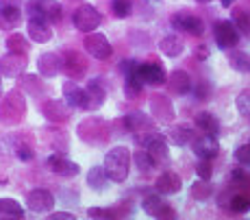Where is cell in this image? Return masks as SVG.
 <instances>
[{"instance_id":"29","label":"cell","mask_w":250,"mask_h":220,"mask_svg":"<svg viewBox=\"0 0 250 220\" xmlns=\"http://www.w3.org/2000/svg\"><path fill=\"white\" fill-rule=\"evenodd\" d=\"M196 129H200V131L207 133V135H218L220 133V122H218V118H215L213 113L200 111L198 116H196Z\"/></svg>"},{"instance_id":"32","label":"cell","mask_w":250,"mask_h":220,"mask_svg":"<svg viewBox=\"0 0 250 220\" xmlns=\"http://www.w3.org/2000/svg\"><path fill=\"white\" fill-rule=\"evenodd\" d=\"M133 161H135V168L142 172V175H148V172H152V168H157L155 159L150 157V153L144 148V151H137L135 155H133Z\"/></svg>"},{"instance_id":"50","label":"cell","mask_w":250,"mask_h":220,"mask_svg":"<svg viewBox=\"0 0 250 220\" xmlns=\"http://www.w3.org/2000/svg\"><path fill=\"white\" fill-rule=\"evenodd\" d=\"M233 2H235V0H222V7H230Z\"/></svg>"},{"instance_id":"43","label":"cell","mask_w":250,"mask_h":220,"mask_svg":"<svg viewBox=\"0 0 250 220\" xmlns=\"http://www.w3.org/2000/svg\"><path fill=\"white\" fill-rule=\"evenodd\" d=\"M235 159H237L242 166L250 168V142H248V144L237 146V151H235Z\"/></svg>"},{"instance_id":"18","label":"cell","mask_w":250,"mask_h":220,"mask_svg":"<svg viewBox=\"0 0 250 220\" xmlns=\"http://www.w3.org/2000/svg\"><path fill=\"white\" fill-rule=\"evenodd\" d=\"M122 124L128 129V131H135V133H148V131L155 129V120H152V116H148V113H144V111L126 113Z\"/></svg>"},{"instance_id":"10","label":"cell","mask_w":250,"mask_h":220,"mask_svg":"<svg viewBox=\"0 0 250 220\" xmlns=\"http://www.w3.org/2000/svg\"><path fill=\"white\" fill-rule=\"evenodd\" d=\"M85 50H87L94 59H100V61L109 59V57L113 55L111 42H109L103 33H89V35L85 37Z\"/></svg>"},{"instance_id":"11","label":"cell","mask_w":250,"mask_h":220,"mask_svg":"<svg viewBox=\"0 0 250 220\" xmlns=\"http://www.w3.org/2000/svg\"><path fill=\"white\" fill-rule=\"evenodd\" d=\"M26 207L35 214H48L55 207V196L44 188H35L26 196Z\"/></svg>"},{"instance_id":"46","label":"cell","mask_w":250,"mask_h":220,"mask_svg":"<svg viewBox=\"0 0 250 220\" xmlns=\"http://www.w3.org/2000/svg\"><path fill=\"white\" fill-rule=\"evenodd\" d=\"M16 155H18V159H22V161H31L35 153H33V148L28 144H20L18 146V151H16Z\"/></svg>"},{"instance_id":"21","label":"cell","mask_w":250,"mask_h":220,"mask_svg":"<svg viewBox=\"0 0 250 220\" xmlns=\"http://www.w3.org/2000/svg\"><path fill=\"white\" fill-rule=\"evenodd\" d=\"M167 89H170L174 96H185L191 89V76L185 70H174L167 79Z\"/></svg>"},{"instance_id":"44","label":"cell","mask_w":250,"mask_h":220,"mask_svg":"<svg viewBox=\"0 0 250 220\" xmlns=\"http://www.w3.org/2000/svg\"><path fill=\"white\" fill-rule=\"evenodd\" d=\"M87 214H89V218H94V220H111V216H113V209H104V207H89V209H87Z\"/></svg>"},{"instance_id":"56","label":"cell","mask_w":250,"mask_h":220,"mask_svg":"<svg viewBox=\"0 0 250 220\" xmlns=\"http://www.w3.org/2000/svg\"><path fill=\"white\" fill-rule=\"evenodd\" d=\"M246 220H248V218H246Z\"/></svg>"},{"instance_id":"38","label":"cell","mask_w":250,"mask_h":220,"mask_svg":"<svg viewBox=\"0 0 250 220\" xmlns=\"http://www.w3.org/2000/svg\"><path fill=\"white\" fill-rule=\"evenodd\" d=\"M142 81L137 79L135 74H131V76H126V79H124V94H126V98H137L139 94H142Z\"/></svg>"},{"instance_id":"12","label":"cell","mask_w":250,"mask_h":220,"mask_svg":"<svg viewBox=\"0 0 250 220\" xmlns=\"http://www.w3.org/2000/svg\"><path fill=\"white\" fill-rule=\"evenodd\" d=\"M172 24H174V28H179V31L189 33V35H196V37H200L205 33V22L200 20L198 16L187 13V11L174 13V16H172Z\"/></svg>"},{"instance_id":"34","label":"cell","mask_w":250,"mask_h":220,"mask_svg":"<svg viewBox=\"0 0 250 220\" xmlns=\"http://www.w3.org/2000/svg\"><path fill=\"white\" fill-rule=\"evenodd\" d=\"M20 85H22V89H28L33 96H40V94H44V83L40 81V76H33V74L20 76Z\"/></svg>"},{"instance_id":"35","label":"cell","mask_w":250,"mask_h":220,"mask_svg":"<svg viewBox=\"0 0 250 220\" xmlns=\"http://www.w3.org/2000/svg\"><path fill=\"white\" fill-rule=\"evenodd\" d=\"M229 64H230V68L237 70V72H250V57L242 50L233 52V55L229 57Z\"/></svg>"},{"instance_id":"45","label":"cell","mask_w":250,"mask_h":220,"mask_svg":"<svg viewBox=\"0 0 250 220\" xmlns=\"http://www.w3.org/2000/svg\"><path fill=\"white\" fill-rule=\"evenodd\" d=\"M137 68H139V64H137L135 59H126V61H122V64H120V72H122L124 76L135 74Z\"/></svg>"},{"instance_id":"33","label":"cell","mask_w":250,"mask_h":220,"mask_svg":"<svg viewBox=\"0 0 250 220\" xmlns=\"http://www.w3.org/2000/svg\"><path fill=\"white\" fill-rule=\"evenodd\" d=\"M7 50L13 52V55H26V52H28L26 37L20 35V33H13V35H9L7 37Z\"/></svg>"},{"instance_id":"20","label":"cell","mask_w":250,"mask_h":220,"mask_svg":"<svg viewBox=\"0 0 250 220\" xmlns=\"http://www.w3.org/2000/svg\"><path fill=\"white\" fill-rule=\"evenodd\" d=\"M181 188H183L181 176L176 175V172H172V170H166L163 175H159V179L155 181V190L161 196L176 194V192H181Z\"/></svg>"},{"instance_id":"53","label":"cell","mask_w":250,"mask_h":220,"mask_svg":"<svg viewBox=\"0 0 250 220\" xmlns=\"http://www.w3.org/2000/svg\"><path fill=\"white\" fill-rule=\"evenodd\" d=\"M72 2H81V4H83V0H72Z\"/></svg>"},{"instance_id":"49","label":"cell","mask_w":250,"mask_h":220,"mask_svg":"<svg viewBox=\"0 0 250 220\" xmlns=\"http://www.w3.org/2000/svg\"><path fill=\"white\" fill-rule=\"evenodd\" d=\"M196 96H198L200 100L209 98V88H207V85H198V89H196Z\"/></svg>"},{"instance_id":"27","label":"cell","mask_w":250,"mask_h":220,"mask_svg":"<svg viewBox=\"0 0 250 220\" xmlns=\"http://www.w3.org/2000/svg\"><path fill=\"white\" fill-rule=\"evenodd\" d=\"M111 183V179L107 176V170H104V166H94L89 172H87V185L91 190H96V192H103V190H107V185Z\"/></svg>"},{"instance_id":"40","label":"cell","mask_w":250,"mask_h":220,"mask_svg":"<svg viewBox=\"0 0 250 220\" xmlns=\"http://www.w3.org/2000/svg\"><path fill=\"white\" fill-rule=\"evenodd\" d=\"M211 190H213V188H211L209 181L200 179V181H196V183L191 185V196H194L196 200H207L211 196Z\"/></svg>"},{"instance_id":"8","label":"cell","mask_w":250,"mask_h":220,"mask_svg":"<svg viewBox=\"0 0 250 220\" xmlns=\"http://www.w3.org/2000/svg\"><path fill=\"white\" fill-rule=\"evenodd\" d=\"M142 209L148 214V216H155L159 220H172L174 218V209L161 198V194H148L146 198L142 200Z\"/></svg>"},{"instance_id":"54","label":"cell","mask_w":250,"mask_h":220,"mask_svg":"<svg viewBox=\"0 0 250 220\" xmlns=\"http://www.w3.org/2000/svg\"><path fill=\"white\" fill-rule=\"evenodd\" d=\"M157 2H159V0H157Z\"/></svg>"},{"instance_id":"42","label":"cell","mask_w":250,"mask_h":220,"mask_svg":"<svg viewBox=\"0 0 250 220\" xmlns=\"http://www.w3.org/2000/svg\"><path fill=\"white\" fill-rule=\"evenodd\" d=\"M196 175H198V179H203V181H211V175H213V166H211V161L200 159L198 164H196Z\"/></svg>"},{"instance_id":"28","label":"cell","mask_w":250,"mask_h":220,"mask_svg":"<svg viewBox=\"0 0 250 220\" xmlns=\"http://www.w3.org/2000/svg\"><path fill=\"white\" fill-rule=\"evenodd\" d=\"M85 89H87V94L91 98V109L100 107V105L104 103V98H107V85H104V81H100V79H89Z\"/></svg>"},{"instance_id":"9","label":"cell","mask_w":250,"mask_h":220,"mask_svg":"<svg viewBox=\"0 0 250 220\" xmlns=\"http://www.w3.org/2000/svg\"><path fill=\"white\" fill-rule=\"evenodd\" d=\"M63 100L74 109H91V98L87 89H83L74 81H65L63 83Z\"/></svg>"},{"instance_id":"30","label":"cell","mask_w":250,"mask_h":220,"mask_svg":"<svg viewBox=\"0 0 250 220\" xmlns=\"http://www.w3.org/2000/svg\"><path fill=\"white\" fill-rule=\"evenodd\" d=\"M159 50H161L166 57H179L181 52L185 50V44L181 42V37H176V35H166V37H161V42H159Z\"/></svg>"},{"instance_id":"15","label":"cell","mask_w":250,"mask_h":220,"mask_svg":"<svg viewBox=\"0 0 250 220\" xmlns=\"http://www.w3.org/2000/svg\"><path fill=\"white\" fill-rule=\"evenodd\" d=\"M135 76L144 85H155V88L167 83V74L159 64H139V68L135 70Z\"/></svg>"},{"instance_id":"23","label":"cell","mask_w":250,"mask_h":220,"mask_svg":"<svg viewBox=\"0 0 250 220\" xmlns=\"http://www.w3.org/2000/svg\"><path fill=\"white\" fill-rule=\"evenodd\" d=\"M166 137L172 142V144L176 146H187L189 142H194V129L189 127V124H172L170 129H167Z\"/></svg>"},{"instance_id":"37","label":"cell","mask_w":250,"mask_h":220,"mask_svg":"<svg viewBox=\"0 0 250 220\" xmlns=\"http://www.w3.org/2000/svg\"><path fill=\"white\" fill-rule=\"evenodd\" d=\"M229 207L233 209L235 214H246V212H250V198L246 194H233L229 198Z\"/></svg>"},{"instance_id":"31","label":"cell","mask_w":250,"mask_h":220,"mask_svg":"<svg viewBox=\"0 0 250 220\" xmlns=\"http://www.w3.org/2000/svg\"><path fill=\"white\" fill-rule=\"evenodd\" d=\"M0 216L2 218H16L22 220L24 218V209L18 200L13 198H0Z\"/></svg>"},{"instance_id":"19","label":"cell","mask_w":250,"mask_h":220,"mask_svg":"<svg viewBox=\"0 0 250 220\" xmlns=\"http://www.w3.org/2000/svg\"><path fill=\"white\" fill-rule=\"evenodd\" d=\"M46 164H48V168H50L52 172H57L59 176H65V179L76 176L81 172V168H79V164H76V161L68 159L65 155H59V153H57V155H52Z\"/></svg>"},{"instance_id":"26","label":"cell","mask_w":250,"mask_h":220,"mask_svg":"<svg viewBox=\"0 0 250 220\" xmlns=\"http://www.w3.org/2000/svg\"><path fill=\"white\" fill-rule=\"evenodd\" d=\"M22 22V11L13 4H4L0 7V28L2 31H11Z\"/></svg>"},{"instance_id":"36","label":"cell","mask_w":250,"mask_h":220,"mask_svg":"<svg viewBox=\"0 0 250 220\" xmlns=\"http://www.w3.org/2000/svg\"><path fill=\"white\" fill-rule=\"evenodd\" d=\"M233 22H235V26H237V31L242 33V35L250 37V13L248 11L237 9V11L233 13Z\"/></svg>"},{"instance_id":"13","label":"cell","mask_w":250,"mask_h":220,"mask_svg":"<svg viewBox=\"0 0 250 220\" xmlns=\"http://www.w3.org/2000/svg\"><path fill=\"white\" fill-rule=\"evenodd\" d=\"M150 111L157 122L167 124L174 120V105H172L167 94H155V96L150 98Z\"/></svg>"},{"instance_id":"17","label":"cell","mask_w":250,"mask_h":220,"mask_svg":"<svg viewBox=\"0 0 250 220\" xmlns=\"http://www.w3.org/2000/svg\"><path fill=\"white\" fill-rule=\"evenodd\" d=\"M191 148H194L196 157L198 159H213V157H218L220 153V144H218V137L215 135H207L203 133L200 137H196L194 142H191Z\"/></svg>"},{"instance_id":"48","label":"cell","mask_w":250,"mask_h":220,"mask_svg":"<svg viewBox=\"0 0 250 220\" xmlns=\"http://www.w3.org/2000/svg\"><path fill=\"white\" fill-rule=\"evenodd\" d=\"M248 176L244 170H233V183H246Z\"/></svg>"},{"instance_id":"4","label":"cell","mask_w":250,"mask_h":220,"mask_svg":"<svg viewBox=\"0 0 250 220\" xmlns=\"http://www.w3.org/2000/svg\"><path fill=\"white\" fill-rule=\"evenodd\" d=\"M79 137L87 144H103L109 140V124L103 118H85L76 129Z\"/></svg>"},{"instance_id":"25","label":"cell","mask_w":250,"mask_h":220,"mask_svg":"<svg viewBox=\"0 0 250 220\" xmlns=\"http://www.w3.org/2000/svg\"><path fill=\"white\" fill-rule=\"evenodd\" d=\"M28 37H31L35 44H48L52 40V28L44 20H28Z\"/></svg>"},{"instance_id":"52","label":"cell","mask_w":250,"mask_h":220,"mask_svg":"<svg viewBox=\"0 0 250 220\" xmlns=\"http://www.w3.org/2000/svg\"><path fill=\"white\" fill-rule=\"evenodd\" d=\"M196 2H211V0H196Z\"/></svg>"},{"instance_id":"24","label":"cell","mask_w":250,"mask_h":220,"mask_svg":"<svg viewBox=\"0 0 250 220\" xmlns=\"http://www.w3.org/2000/svg\"><path fill=\"white\" fill-rule=\"evenodd\" d=\"M37 70H40L42 76L52 79V76H57L61 72V57L55 55V52H44L37 59Z\"/></svg>"},{"instance_id":"51","label":"cell","mask_w":250,"mask_h":220,"mask_svg":"<svg viewBox=\"0 0 250 220\" xmlns=\"http://www.w3.org/2000/svg\"><path fill=\"white\" fill-rule=\"evenodd\" d=\"M4 98V92H2V76H0V100Z\"/></svg>"},{"instance_id":"14","label":"cell","mask_w":250,"mask_h":220,"mask_svg":"<svg viewBox=\"0 0 250 220\" xmlns=\"http://www.w3.org/2000/svg\"><path fill=\"white\" fill-rule=\"evenodd\" d=\"M61 70L72 79H79L87 72V61L79 50H65L61 57Z\"/></svg>"},{"instance_id":"47","label":"cell","mask_w":250,"mask_h":220,"mask_svg":"<svg viewBox=\"0 0 250 220\" xmlns=\"http://www.w3.org/2000/svg\"><path fill=\"white\" fill-rule=\"evenodd\" d=\"M46 220H76V216L72 212H50Z\"/></svg>"},{"instance_id":"6","label":"cell","mask_w":250,"mask_h":220,"mask_svg":"<svg viewBox=\"0 0 250 220\" xmlns=\"http://www.w3.org/2000/svg\"><path fill=\"white\" fill-rule=\"evenodd\" d=\"M28 20H44V22H57L61 20V13H63V7H61L57 0H37V2L28 4Z\"/></svg>"},{"instance_id":"3","label":"cell","mask_w":250,"mask_h":220,"mask_svg":"<svg viewBox=\"0 0 250 220\" xmlns=\"http://www.w3.org/2000/svg\"><path fill=\"white\" fill-rule=\"evenodd\" d=\"M135 142L150 153V157L155 159L157 166H167L170 164V148H167V137L166 135H161V133H157V131L137 133Z\"/></svg>"},{"instance_id":"1","label":"cell","mask_w":250,"mask_h":220,"mask_svg":"<svg viewBox=\"0 0 250 220\" xmlns=\"http://www.w3.org/2000/svg\"><path fill=\"white\" fill-rule=\"evenodd\" d=\"M133 164V155L126 146H113L111 151L104 155V170H107V176L111 179V183H124L128 176V170H131Z\"/></svg>"},{"instance_id":"7","label":"cell","mask_w":250,"mask_h":220,"mask_svg":"<svg viewBox=\"0 0 250 220\" xmlns=\"http://www.w3.org/2000/svg\"><path fill=\"white\" fill-rule=\"evenodd\" d=\"M213 35H215V42H218V46L222 50L235 48V46H237V42H239V31H237V26H235L233 20H220V22H215Z\"/></svg>"},{"instance_id":"16","label":"cell","mask_w":250,"mask_h":220,"mask_svg":"<svg viewBox=\"0 0 250 220\" xmlns=\"http://www.w3.org/2000/svg\"><path fill=\"white\" fill-rule=\"evenodd\" d=\"M26 70V55H4L0 59V76H9V79H20Z\"/></svg>"},{"instance_id":"22","label":"cell","mask_w":250,"mask_h":220,"mask_svg":"<svg viewBox=\"0 0 250 220\" xmlns=\"http://www.w3.org/2000/svg\"><path fill=\"white\" fill-rule=\"evenodd\" d=\"M42 111H44V116L48 118V120L63 122V120L70 118V105L65 103V100H48V103H44Z\"/></svg>"},{"instance_id":"55","label":"cell","mask_w":250,"mask_h":220,"mask_svg":"<svg viewBox=\"0 0 250 220\" xmlns=\"http://www.w3.org/2000/svg\"><path fill=\"white\" fill-rule=\"evenodd\" d=\"M172 220H174V218H172Z\"/></svg>"},{"instance_id":"39","label":"cell","mask_w":250,"mask_h":220,"mask_svg":"<svg viewBox=\"0 0 250 220\" xmlns=\"http://www.w3.org/2000/svg\"><path fill=\"white\" fill-rule=\"evenodd\" d=\"M235 107H237V111L242 113L244 118H250V88L242 89V92L237 94V98H235Z\"/></svg>"},{"instance_id":"2","label":"cell","mask_w":250,"mask_h":220,"mask_svg":"<svg viewBox=\"0 0 250 220\" xmlns=\"http://www.w3.org/2000/svg\"><path fill=\"white\" fill-rule=\"evenodd\" d=\"M26 116V98L20 89H11L9 94H4V98L0 100V122L2 124H20Z\"/></svg>"},{"instance_id":"41","label":"cell","mask_w":250,"mask_h":220,"mask_svg":"<svg viewBox=\"0 0 250 220\" xmlns=\"http://www.w3.org/2000/svg\"><path fill=\"white\" fill-rule=\"evenodd\" d=\"M111 11H113V16H118V18H128L133 13V2L131 0H113Z\"/></svg>"},{"instance_id":"5","label":"cell","mask_w":250,"mask_h":220,"mask_svg":"<svg viewBox=\"0 0 250 220\" xmlns=\"http://www.w3.org/2000/svg\"><path fill=\"white\" fill-rule=\"evenodd\" d=\"M72 22H74V26L79 28L81 33H96V28L100 26V22H103V16H100V11L94 7V4L89 2H83L79 9L74 11V16H72Z\"/></svg>"}]
</instances>
